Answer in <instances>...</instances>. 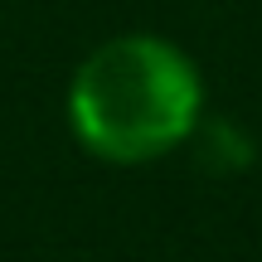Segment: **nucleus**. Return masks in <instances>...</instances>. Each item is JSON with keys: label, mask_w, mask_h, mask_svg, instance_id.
<instances>
[{"label": "nucleus", "mask_w": 262, "mask_h": 262, "mask_svg": "<svg viewBox=\"0 0 262 262\" xmlns=\"http://www.w3.org/2000/svg\"><path fill=\"white\" fill-rule=\"evenodd\" d=\"M204 117V78L165 34L102 39L68 83V126L107 165H150L189 141Z\"/></svg>", "instance_id": "f257e3e1"}, {"label": "nucleus", "mask_w": 262, "mask_h": 262, "mask_svg": "<svg viewBox=\"0 0 262 262\" xmlns=\"http://www.w3.org/2000/svg\"><path fill=\"white\" fill-rule=\"evenodd\" d=\"M189 141H194L199 150V165L214 170V175H238V170L253 165V136L243 131V122H233V117H199V126L189 131Z\"/></svg>", "instance_id": "f03ea898"}]
</instances>
